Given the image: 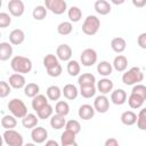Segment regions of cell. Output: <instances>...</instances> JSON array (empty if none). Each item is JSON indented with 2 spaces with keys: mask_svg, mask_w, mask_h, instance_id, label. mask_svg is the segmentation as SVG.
<instances>
[{
  "mask_svg": "<svg viewBox=\"0 0 146 146\" xmlns=\"http://www.w3.org/2000/svg\"><path fill=\"white\" fill-rule=\"evenodd\" d=\"M65 129L66 130H70L72 132H74L75 135L80 132L81 130V125H80V122L76 121V120H70L65 123Z\"/></svg>",
  "mask_w": 146,
  "mask_h": 146,
  "instance_id": "cell-42",
  "label": "cell"
},
{
  "mask_svg": "<svg viewBox=\"0 0 146 146\" xmlns=\"http://www.w3.org/2000/svg\"><path fill=\"white\" fill-rule=\"evenodd\" d=\"M46 104H48V99H47V97H46L44 95L38 94V95L34 96L33 99H32V108H33L35 112H36L39 108H41L43 105H46Z\"/></svg>",
  "mask_w": 146,
  "mask_h": 146,
  "instance_id": "cell-32",
  "label": "cell"
},
{
  "mask_svg": "<svg viewBox=\"0 0 146 146\" xmlns=\"http://www.w3.org/2000/svg\"><path fill=\"white\" fill-rule=\"evenodd\" d=\"M46 94H47V98L49 100H54L55 102V100H58L60 98L62 90H60V88L58 86H50V87L47 88Z\"/></svg>",
  "mask_w": 146,
  "mask_h": 146,
  "instance_id": "cell-29",
  "label": "cell"
},
{
  "mask_svg": "<svg viewBox=\"0 0 146 146\" xmlns=\"http://www.w3.org/2000/svg\"><path fill=\"white\" fill-rule=\"evenodd\" d=\"M117 145H119V141L115 138H108L105 141V146H117Z\"/></svg>",
  "mask_w": 146,
  "mask_h": 146,
  "instance_id": "cell-49",
  "label": "cell"
},
{
  "mask_svg": "<svg viewBox=\"0 0 146 146\" xmlns=\"http://www.w3.org/2000/svg\"><path fill=\"white\" fill-rule=\"evenodd\" d=\"M111 100L115 105H123L127 102V92L123 89H116L111 94Z\"/></svg>",
  "mask_w": 146,
  "mask_h": 146,
  "instance_id": "cell-15",
  "label": "cell"
},
{
  "mask_svg": "<svg viewBox=\"0 0 146 146\" xmlns=\"http://www.w3.org/2000/svg\"><path fill=\"white\" fill-rule=\"evenodd\" d=\"M40 91V87L36 84V83H27L24 86V94L26 97H30V98H33L34 96H36Z\"/></svg>",
  "mask_w": 146,
  "mask_h": 146,
  "instance_id": "cell-31",
  "label": "cell"
},
{
  "mask_svg": "<svg viewBox=\"0 0 146 146\" xmlns=\"http://www.w3.org/2000/svg\"><path fill=\"white\" fill-rule=\"evenodd\" d=\"M55 112H56V114L66 116L70 113V105L65 100H58L55 106Z\"/></svg>",
  "mask_w": 146,
  "mask_h": 146,
  "instance_id": "cell-33",
  "label": "cell"
},
{
  "mask_svg": "<svg viewBox=\"0 0 146 146\" xmlns=\"http://www.w3.org/2000/svg\"><path fill=\"white\" fill-rule=\"evenodd\" d=\"M62 94L64 95V97H65L66 99L73 100V99H75V98L78 97L79 90H78V88H76L74 84L67 83V84L64 86V88H63V90H62Z\"/></svg>",
  "mask_w": 146,
  "mask_h": 146,
  "instance_id": "cell-17",
  "label": "cell"
},
{
  "mask_svg": "<svg viewBox=\"0 0 146 146\" xmlns=\"http://www.w3.org/2000/svg\"><path fill=\"white\" fill-rule=\"evenodd\" d=\"M66 70H67V73H68L71 76H76V75H79V73H80L81 67H80V64H79L76 60H68Z\"/></svg>",
  "mask_w": 146,
  "mask_h": 146,
  "instance_id": "cell-38",
  "label": "cell"
},
{
  "mask_svg": "<svg viewBox=\"0 0 146 146\" xmlns=\"http://www.w3.org/2000/svg\"><path fill=\"white\" fill-rule=\"evenodd\" d=\"M17 125V120L14 115H5L1 119V127L5 129H14Z\"/></svg>",
  "mask_w": 146,
  "mask_h": 146,
  "instance_id": "cell-35",
  "label": "cell"
},
{
  "mask_svg": "<svg viewBox=\"0 0 146 146\" xmlns=\"http://www.w3.org/2000/svg\"><path fill=\"white\" fill-rule=\"evenodd\" d=\"M10 66L15 73L26 74L32 70V62L30 58L24 56H15L10 60Z\"/></svg>",
  "mask_w": 146,
  "mask_h": 146,
  "instance_id": "cell-1",
  "label": "cell"
},
{
  "mask_svg": "<svg viewBox=\"0 0 146 146\" xmlns=\"http://www.w3.org/2000/svg\"><path fill=\"white\" fill-rule=\"evenodd\" d=\"M137 43L141 49H146V33H141L138 39H137Z\"/></svg>",
  "mask_w": 146,
  "mask_h": 146,
  "instance_id": "cell-47",
  "label": "cell"
},
{
  "mask_svg": "<svg viewBox=\"0 0 146 146\" xmlns=\"http://www.w3.org/2000/svg\"><path fill=\"white\" fill-rule=\"evenodd\" d=\"M2 137H3V141L8 146H22L24 141L22 135L15 131L14 129H6Z\"/></svg>",
  "mask_w": 146,
  "mask_h": 146,
  "instance_id": "cell-5",
  "label": "cell"
},
{
  "mask_svg": "<svg viewBox=\"0 0 146 146\" xmlns=\"http://www.w3.org/2000/svg\"><path fill=\"white\" fill-rule=\"evenodd\" d=\"M67 16H68L71 22L76 23V22H79L82 18V10L79 7H76V6H72L67 10Z\"/></svg>",
  "mask_w": 146,
  "mask_h": 146,
  "instance_id": "cell-30",
  "label": "cell"
},
{
  "mask_svg": "<svg viewBox=\"0 0 146 146\" xmlns=\"http://www.w3.org/2000/svg\"><path fill=\"white\" fill-rule=\"evenodd\" d=\"M78 115L80 119L84 120V121H88L90 119L94 117L95 115V108L94 106L89 105V104H83L79 107V111H78Z\"/></svg>",
  "mask_w": 146,
  "mask_h": 146,
  "instance_id": "cell-13",
  "label": "cell"
},
{
  "mask_svg": "<svg viewBox=\"0 0 146 146\" xmlns=\"http://www.w3.org/2000/svg\"><path fill=\"white\" fill-rule=\"evenodd\" d=\"M11 91V87L6 81H0V98H6Z\"/></svg>",
  "mask_w": 146,
  "mask_h": 146,
  "instance_id": "cell-44",
  "label": "cell"
},
{
  "mask_svg": "<svg viewBox=\"0 0 146 146\" xmlns=\"http://www.w3.org/2000/svg\"><path fill=\"white\" fill-rule=\"evenodd\" d=\"M131 1H132V5L137 8H143L146 5V0H131Z\"/></svg>",
  "mask_w": 146,
  "mask_h": 146,
  "instance_id": "cell-48",
  "label": "cell"
},
{
  "mask_svg": "<svg viewBox=\"0 0 146 146\" xmlns=\"http://www.w3.org/2000/svg\"><path fill=\"white\" fill-rule=\"evenodd\" d=\"M44 7L55 15H62L67 9L65 0H44Z\"/></svg>",
  "mask_w": 146,
  "mask_h": 146,
  "instance_id": "cell-6",
  "label": "cell"
},
{
  "mask_svg": "<svg viewBox=\"0 0 146 146\" xmlns=\"http://www.w3.org/2000/svg\"><path fill=\"white\" fill-rule=\"evenodd\" d=\"M78 83L80 87H84V86H94L96 83V78L94 74L91 73H83L79 76L78 79Z\"/></svg>",
  "mask_w": 146,
  "mask_h": 146,
  "instance_id": "cell-26",
  "label": "cell"
},
{
  "mask_svg": "<svg viewBox=\"0 0 146 146\" xmlns=\"http://www.w3.org/2000/svg\"><path fill=\"white\" fill-rule=\"evenodd\" d=\"M25 40V33L21 29H15L9 33V41L14 46H18L23 43Z\"/></svg>",
  "mask_w": 146,
  "mask_h": 146,
  "instance_id": "cell-14",
  "label": "cell"
},
{
  "mask_svg": "<svg viewBox=\"0 0 146 146\" xmlns=\"http://www.w3.org/2000/svg\"><path fill=\"white\" fill-rule=\"evenodd\" d=\"M73 31L72 22H62L57 26V32L60 35H68Z\"/></svg>",
  "mask_w": 146,
  "mask_h": 146,
  "instance_id": "cell-36",
  "label": "cell"
},
{
  "mask_svg": "<svg viewBox=\"0 0 146 146\" xmlns=\"http://www.w3.org/2000/svg\"><path fill=\"white\" fill-rule=\"evenodd\" d=\"M94 8H95V10H96L97 14L103 15V16L110 14L111 13V9H112L110 2H107L106 0H97L95 2V5H94Z\"/></svg>",
  "mask_w": 146,
  "mask_h": 146,
  "instance_id": "cell-18",
  "label": "cell"
},
{
  "mask_svg": "<svg viewBox=\"0 0 146 146\" xmlns=\"http://www.w3.org/2000/svg\"><path fill=\"white\" fill-rule=\"evenodd\" d=\"M112 66L117 72H124L127 70V67H128V58L125 56H123V55H117L114 58Z\"/></svg>",
  "mask_w": 146,
  "mask_h": 146,
  "instance_id": "cell-16",
  "label": "cell"
},
{
  "mask_svg": "<svg viewBox=\"0 0 146 146\" xmlns=\"http://www.w3.org/2000/svg\"><path fill=\"white\" fill-rule=\"evenodd\" d=\"M56 56L63 62H68L72 57V48L66 43L59 44L56 49Z\"/></svg>",
  "mask_w": 146,
  "mask_h": 146,
  "instance_id": "cell-11",
  "label": "cell"
},
{
  "mask_svg": "<svg viewBox=\"0 0 146 146\" xmlns=\"http://www.w3.org/2000/svg\"><path fill=\"white\" fill-rule=\"evenodd\" d=\"M143 79H144V73L137 66L131 67L122 75V82L127 86H132V84L139 83L143 81Z\"/></svg>",
  "mask_w": 146,
  "mask_h": 146,
  "instance_id": "cell-2",
  "label": "cell"
},
{
  "mask_svg": "<svg viewBox=\"0 0 146 146\" xmlns=\"http://www.w3.org/2000/svg\"><path fill=\"white\" fill-rule=\"evenodd\" d=\"M56 64H58V58H57L56 55L48 54V55L44 56V58H43V66L46 67V70L49 68V67L55 66Z\"/></svg>",
  "mask_w": 146,
  "mask_h": 146,
  "instance_id": "cell-40",
  "label": "cell"
},
{
  "mask_svg": "<svg viewBox=\"0 0 146 146\" xmlns=\"http://www.w3.org/2000/svg\"><path fill=\"white\" fill-rule=\"evenodd\" d=\"M144 102H145V98H143V97L139 96V95L132 94V92L130 94V96H129V98H128V104H129V106H130L131 108H133V110L140 108V107L143 106Z\"/></svg>",
  "mask_w": 146,
  "mask_h": 146,
  "instance_id": "cell-27",
  "label": "cell"
},
{
  "mask_svg": "<svg viewBox=\"0 0 146 146\" xmlns=\"http://www.w3.org/2000/svg\"><path fill=\"white\" fill-rule=\"evenodd\" d=\"M137 125L140 130H146V108H141L137 115Z\"/></svg>",
  "mask_w": 146,
  "mask_h": 146,
  "instance_id": "cell-41",
  "label": "cell"
},
{
  "mask_svg": "<svg viewBox=\"0 0 146 146\" xmlns=\"http://www.w3.org/2000/svg\"><path fill=\"white\" fill-rule=\"evenodd\" d=\"M132 94H136V95H139L141 96L143 98L146 99V87L144 84H140V83H136L131 90Z\"/></svg>",
  "mask_w": 146,
  "mask_h": 146,
  "instance_id": "cell-46",
  "label": "cell"
},
{
  "mask_svg": "<svg viewBox=\"0 0 146 146\" xmlns=\"http://www.w3.org/2000/svg\"><path fill=\"white\" fill-rule=\"evenodd\" d=\"M62 65L58 63V64H56L55 66H52V67H49V68H47V74L49 75V76H51V78H57V76H59L60 74H62Z\"/></svg>",
  "mask_w": 146,
  "mask_h": 146,
  "instance_id": "cell-43",
  "label": "cell"
},
{
  "mask_svg": "<svg viewBox=\"0 0 146 146\" xmlns=\"http://www.w3.org/2000/svg\"><path fill=\"white\" fill-rule=\"evenodd\" d=\"M47 11L48 10H47V8L44 6H36L32 11V16H33V18L35 21H42V19L46 18Z\"/></svg>",
  "mask_w": 146,
  "mask_h": 146,
  "instance_id": "cell-37",
  "label": "cell"
},
{
  "mask_svg": "<svg viewBox=\"0 0 146 146\" xmlns=\"http://www.w3.org/2000/svg\"><path fill=\"white\" fill-rule=\"evenodd\" d=\"M8 10L11 16L14 17H19L24 14L25 6L22 0H9L8 2Z\"/></svg>",
  "mask_w": 146,
  "mask_h": 146,
  "instance_id": "cell-9",
  "label": "cell"
},
{
  "mask_svg": "<svg viewBox=\"0 0 146 146\" xmlns=\"http://www.w3.org/2000/svg\"><path fill=\"white\" fill-rule=\"evenodd\" d=\"M2 144H3V137H2L1 135H0V146H1Z\"/></svg>",
  "mask_w": 146,
  "mask_h": 146,
  "instance_id": "cell-52",
  "label": "cell"
},
{
  "mask_svg": "<svg viewBox=\"0 0 146 146\" xmlns=\"http://www.w3.org/2000/svg\"><path fill=\"white\" fill-rule=\"evenodd\" d=\"M38 122H39V117L32 113H27L24 117H22V124L26 129H32V128L36 127Z\"/></svg>",
  "mask_w": 146,
  "mask_h": 146,
  "instance_id": "cell-21",
  "label": "cell"
},
{
  "mask_svg": "<svg viewBox=\"0 0 146 146\" xmlns=\"http://www.w3.org/2000/svg\"><path fill=\"white\" fill-rule=\"evenodd\" d=\"M120 119L124 125H133L137 121V114L133 111H125L121 114Z\"/></svg>",
  "mask_w": 146,
  "mask_h": 146,
  "instance_id": "cell-25",
  "label": "cell"
},
{
  "mask_svg": "<svg viewBox=\"0 0 146 146\" xmlns=\"http://www.w3.org/2000/svg\"><path fill=\"white\" fill-rule=\"evenodd\" d=\"M113 87H114L113 82L110 79H106V78H104V79H102L97 82V89L99 90V92L102 95L110 94L113 90Z\"/></svg>",
  "mask_w": 146,
  "mask_h": 146,
  "instance_id": "cell-19",
  "label": "cell"
},
{
  "mask_svg": "<svg viewBox=\"0 0 146 146\" xmlns=\"http://www.w3.org/2000/svg\"><path fill=\"white\" fill-rule=\"evenodd\" d=\"M46 145H47V146H50V145L58 146V143H57V141H55V140H48V141H46Z\"/></svg>",
  "mask_w": 146,
  "mask_h": 146,
  "instance_id": "cell-50",
  "label": "cell"
},
{
  "mask_svg": "<svg viewBox=\"0 0 146 146\" xmlns=\"http://www.w3.org/2000/svg\"><path fill=\"white\" fill-rule=\"evenodd\" d=\"M31 138L35 144H42L48 138V131L43 127H34L31 131Z\"/></svg>",
  "mask_w": 146,
  "mask_h": 146,
  "instance_id": "cell-8",
  "label": "cell"
},
{
  "mask_svg": "<svg viewBox=\"0 0 146 146\" xmlns=\"http://www.w3.org/2000/svg\"><path fill=\"white\" fill-rule=\"evenodd\" d=\"M11 24V17L7 13H0V27L5 29Z\"/></svg>",
  "mask_w": 146,
  "mask_h": 146,
  "instance_id": "cell-45",
  "label": "cell"
},
{
  "mask_svg": "<svg viewBox=\"0 0 146 146\" xmlns=\"http://www.w3.org/2000/svg\"><path fill=\"white\" fill-rule=\"evenodd\" d=\"M0 36H1V33H0Z\"/></svg>",
  "mask_w": 146,
  "mask_h": 146,
  "instance_id": "cell-54",
  "label": "cell"
},
{
  "mask_svg": "<svg viewBox=\"0 0 146 146\" xmlns=\"http://www.w3.org/2000/svg\"><path fill=\"white\" fill-rule=\"evenodd\" d=\"M124 1H125V0H111V2H112V3L117 5V6H119V5H122V3H124Z\"/></svg>",
  "mask_w": 146,
  "mask_h": 146,
  "instance_id": "cell-51",
  "label": "cell"
},
{
  "mask_svg": "<svg viewBox=\"0 0 146 146\" xmlns=\"http://www.w3.org/2000/svg\"><path fill=\"white\" fill-rule=\"evenodd\" d=\"M94 108L98 113H106L110 108V100L105 95H99L94 100Z\"/></svg>",
  "mask_w": 146,
  "mask_h": 146,
  "instance_id": "cell-10",
  "label": "cell"
},
{
  "mask_svg": "<svg viewBox=\"0 0 146 146\" xmlns=\"http://www.w3.org/2000/svg\"><path fill=\"white\" fill-rule=\"evenodd\" d=\"M125 47H127V42L121 36H116L114 39H112L111 41V48L113 51L117 52V54H121L125 50Z\"/></svg>",
  "mask_w": 146,
  "mask_h": 146,
  "instance_id": "cell-20",
  "label": "cell"
},
{
  "mask_svg": "<svg viewBox=\"0 0 146 146\" xmlns=\"http://www.w3.org/2000/svg\"><path fill=\"white\" fill-rule=\"evenodd\" d=\"M112 71H113V66L110 62L107 60H102L97 64V72L103 75V76H108L112 74Z\"/></svg>",
  "mask_w": 146,
  "mask_h": 146,
  "instance_id": "cell-24",
  "label": "cell"
},
{
  "mask_svg": "<svg viewBox=\"0 0 146 146\" xmlns=\"http://www.w3.org/2000/svg\"><path fill=\"white\" fill-rule=\"evenodd\" d=\"M100 27V21L95 15H89L82 24V32L87 35H95Z\"/></svg>",
  "mask_w": 146,
  "mask_h": 146,
  "instance_id": "cell-4",
  "label": "cell"
},
{
  "mask_svg": "<svg viewBox=\"0 0 146 146\" xmlns=\"http://www.w3.org/2000/svg\"><path fill=\"white\" fill-rule=\"evenodd\" d=\"M52 111H54L52 110V106L50 104H46L41 108H39L36 111V115H38L39 119L46 120V119H48V117H50L52 115Z\"/></svg>",
  "mask_w": 146,
  "mask_h": 146,
  "instance_id": "cell-34",
  "label": "cell"
},
{
  "mask_svg": "<svg viewBox=\"0 0 146 146\" xmlns=\"http://www.w3.org/2000/svg\"><path fill=\"white\" fill-rule=\"evenodd\" d=\"M8 110L16 119H22L27 114V107L19 98H13L8 103Z\"/></svg>",
  "mask_w": 146,
  "mask_h": 146,
  "instance_id": "cell-3",
  "label": "cell"
},
{
  "mask_svg": "<svg viewBox=\"0 0 146 146\" xmlns=\"http://www.w3.org/2000/svg\"><path fill=\"white\" fill-rule=\"evenodd\" d=\"M80 94L82 97L84 98H91L96 95V87L94 86H84V87H80Z\"/></svg>",
  "mask_w": 146,
  "mask_h": 146,
  "instance_id": "cell-39",
  "label": "cell"
},
{
  "mask_svg": "<svg viewBox=\"0 0 146 146\" xmlns=\"http://www.w3.org/2000/svg\"><path fill=\"white\" fill-rule=\"evenodd\" d=\"M13 55V47L9 42H0V60H8Z\"/></svg>",
  "mask_w": 146,
  "mask_h": 146,
  "instance_id": "cell-22",
  "label": "cell"
},
{
  "mask_svg": "<svg viewBox=\"0 0 146 146\" xmlns=\"http://www.w3.org/2000/svg\"><path fill=\"white\" fill-rule=\"evenodd\" d=\"M1 6H2V0H0V8H1Z\"/></svg>",
  "mask_w": 146,
  "mask_h": 146,
  "instance_id": "cell-53",
  "label": "cell"
},
{
  "mask_svg": "<svg viewBox=\"0 0 146 146\" xmlns=\"http://www.w3.org/2000/svg\"><path fill=\"white\" fill-rule=\"evenodd\" d=\"M80 60H81V64L83 66H87V67L92 66L97 62V52H96V50L92 49V48L84 49L80 55Z\"/></svg>",
  "mask_w": 146,
  "mask_h": 146,
  "instance_id": "cell-7",
  "label": "cell"
},
{
  "mask_svg": "<svg viewBox=\"0 0 146 146\" xmlns=\"http://www.w3.org/2000/svg\"><path fill=\"white\" fill-rule=\"evenodd\" d=\"M75 133L70 131V130H66L62 133L60 136V144L63 146H70V145H76L75 143Z\"/></svg>",
  "mask_w": 146,
  "mask_h": 146,
  "instance_id": "cell-23",
  "label": "cell"
},
{
  "mask_svg": "<svg viewBox=\"0 0 146 146\" xmlns=\"http://www.w3.org/2000/svg\"><path fill=\"white\" fill-rule=\"evenodd\" d=\"M8 83L14 89H22L26 84V80H25V78H24L23 74H21V73H14V74H11L9 76Z\"/></svg>",
  "mask_w": 146,
  "mask_h": 146,
  "instance_id": "cell-12",
  "label": "cell"
},
{
  "mask_svg": "<svg viewBox=\"0 0 146 146\" xmlns=\"http://www.w3.org/2000/svg\"><path fill=\"white\" fill-rule=\"evenodd\" d=\"M50 117H51V119H50V125H51L52 129L59 130V129H62V128L65 127V123H66V121H65V119H64L65 116L59 115V114H54V115H51Z\"/></svg>",
  "mask_w": 146,
  "mask_h": 146,
  "instance_id": "cell-28",
  "label": "cell"
}]
</instances>
